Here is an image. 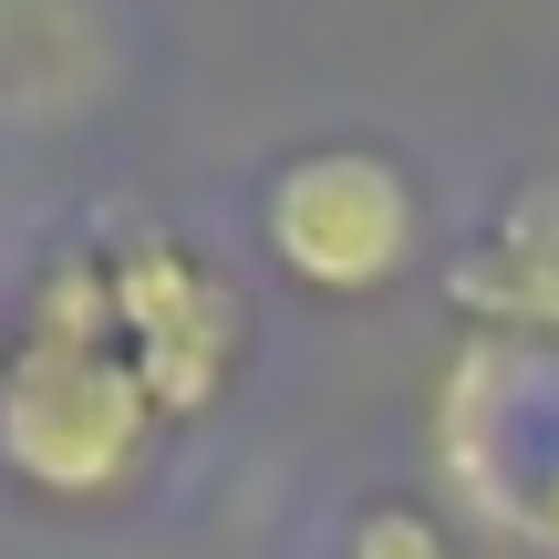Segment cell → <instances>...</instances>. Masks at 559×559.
Returning <instances> with one entry per match:
<instances>
[{"label": "cell", "instance_id": "cell-5", "mask_svg": "<svg viewBox=\"0 0 559 559\" xmlns=\"http://www.w3.org/2000/svg\"><path fill=\"white\" fill-rule=\"evenodd\" d=\"M342 559H466V549H456V528H445L436 508L373 498V508H353V528H342Z\"/></svg>", "mask_w": 559, "mask_h": 559}, {"label": "cell", "instance_id": "cell-2", "mask_svg": "<svg viewBox=\"0 0 559 559\" xmlns=\"http://www.w3.org/2000/svg\"><path fill=\"white\" fill-rule=\"evenodd\" d=\"M260 249L311 300H373L425 260V198L383 145H300L260 187Z\"/></svg>", "mask_w": 559, "mask_h": 559}, {"label": "cell", "instance_id": "cell-1", "mask_svg": "<svg viewBox=\"0 0 559 559\" xmlns=\"http://www.w3.org/2000/svg\"><path fill=\"white\" fill-rule=\"evenodd\" d=\"M156 436L166 425L104 311V260L73 249L41 270L21 332L0 342V477L52 508H104L145 477Z\"/></svg>", "mask_w": 559, "mask_h": 559}, {"label": "cell", "instance_id": "cell-4", "mask_svg": "<svg viewBox=\"0 0 559 559\" xmlns=\"http://www.w3.org/2000/svg\"><path fill=\"white\" fill-rule=\"evenodd\" d=\"M456 300L498 342H559V187H519L477 249L456 260Z\"/></svg>", "mask_w": 559, "mask_h": 559}, {"label": "cell", "instance_id": "cell-3", "mask_svg": "<svg viewBox=\"0 0 559 559\" xmlns=\"http://www.w3.org/2000/svg\"><path fill=\"white\" fill-rule=\"evenodd\" d=\"M104 260V311H115V342L135 362L156 425H198L228 404L249 353V311L228 290V270L207 249L166 239V228H124V239L94 249Z\"/></svg>", "mask_w": 559, "mask_h": 559}]
</instances>
